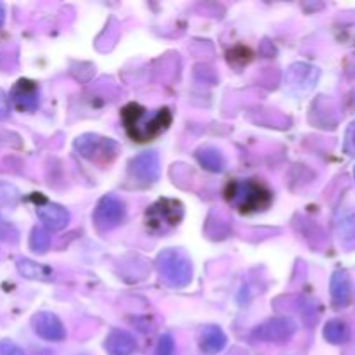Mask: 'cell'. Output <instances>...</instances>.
<instances>
[{
	"instance_id": "1",
	"label": "cell",
	"mask_w": 355,
	"mask_h": 355,
	"mask_svg": "<svg viewBox=\"0 0 355 355\" xmlns=\"http://www.w3.org/2000/svg\"><path fill=\"white\" fill-rule=\"evenodd\" d=\"M121 121L128 137L135 142H149L159 137L172 123V111L159 107L153 114L141 104L130 103L121 110Z\"/></svg>"
},
{
	"instance_id": "2",
	"label": "cell",
	"mask_w": 355,
	"mask_h": 355,
	"mask_svg": "<svg viewBox=\"0 0 355 355\" xmlns=\"http://www.w3.org/2000/svg\"><path fill=\"white\" fill-rule=\"evenodd\" d=\"M225 200L239 214L252 215L267 210L270 207V203H272V193L260 180H232L225 187Z\"/></svg>"
},
{
	"instance_id": "3",
	"label": "cell",
	"mask_w": 355,
	"mask_h": 355,
	"mask_svg": "<svg viewBox=\"0 0 355 355\" xmlns=\"http://www.w3.org/2000/svg\"><path fill=\"white\" fill-rule=\"evenodd\" d=\"M156 269L159 279L170 288H186L193 281V263L180 250H163L156 259Z\"/></svg>"
},
{
	"instance_id": "4",
	"label": "cell",
	"mask_w": 355,
	"mask_h": 355,
	"mask_svg": "<svg viewBox=\"0 0 355 355\" xmlns=\"http://www.w3.org/2000/svg\"><path fill=\"white\" fill-rule=\"evenodd\" d=\"M184 205L172 198H162L146 211V227L155 234H165L182 222Z\"/></svg>"
},
{
	"instance_id": "5",
	"label": "cell",
	"mask_w": 355,
	"mask_h": 355,
	"mask_svg": "<svg viewBox=\"0 0 355 355\" xmlns=\"http://www.w3.org/2000/svg\"><path fill=\"white\" fill-rule=\"evenodd\" d=\"M75 149L96 165H110L120 153V146L110 137L96 134H83L75 141Z\"/></svg>"
},
{
	"instance_id": "6",
	"label": "cell",
	"mask_w": 355,
	"mask_h": 355,
	"mask_svg": "<svg viewBox=\"0 0 355 355\" xmlns=\"http://www.w3.org/2000/svg\"><path fill=\"white\" fill-rule=\"evenodd\" d=\"M127 208L125 203L114 194H106L99 200L96 210H94V224L97 231L110 232L125 220Z\"/></svg>"
},
{
	"instance_id": "7",
	"label": "cell",
	"mask_w": 355,
	"mask_h": 355,
	"mask_svg": "<svg viewBox=\"0 0 355 355\" xmlns=\"http://www.w3.org/2000/svg\"><path fill=\"white\" fill-rule=\"evenodd\" d=\"M159 155L156 151L141 153L128 163V177L139 186H153L159 179Z\"/></svg>"
},
{
	"instance_id": "8",
	"label": "cell",
	"mask_w": 355,
	"mask_h": 355,
	"mask_svg": "<svg viewBox=\"0 0 355 355\" xmlns=\"http://www.w3.org/2000/svg\"><path fill=\"white\" fill-rule=\"evenodd\" d=\"M297 331V326L288 318H272L253 329V336L260 342H286Z\"/></svg>"
},
{
	"instance_id": "9",
	"label": "cell",
	"mask_w": 355,
	"mask_h": 355,
	"mask_svg": "<svg viewBox=\"0 0 355 355\" xmlns=\"http://www.w3.org/2000/svg\"><path fill=\"white\" fill-rule=\"evenodd\" d=\"M10 101H12L14 107H16L17 111L31 113V111L37 110L38 104H40V90H38V85L33 80H17L16 85L10 90Z\"/></svg>"
},
{
	"instance_id": "10",
	"label": "cell",
	"mask_w": 355,
	"mask_h": 355,
	"mask_svg": "<svg viewBox=\"0 0 355 355\" xmlns=\"http://www.w3.org/2000/svg\"><path fill=\"white\" fill-rule=\"evenodd\" d=\"M31 324H33L35 333L42 340H47V342H62L66 338V329L62 326L61 319L55 314H52V312H38V314H35Z\"/></svg>"
},
{
	"instance_id": "11",
	"label": "cell",
	"mask_w": 355,
	"mask_h": 355,
	"mask_svg": "<svg viewBox=\"0 0 355 355\" xmlns=\"http://www.w3.org/2000/svg\"><path fill=\"white\" fill-rule=\"evenodd\" d=\"M37 215L44 227L51 231H61L69 224V211L58 203H51L47 200H42L37 203Z\"/></svg>"
},
{
	"instance_id": "12",
	"label": "cell",
	"mask_w": 355,
	"mask_h": 355,
	"mask_svg": "<svg viewBox=\"0 0 355 355\" xmlns=\"http://www.w3.org/2000/svg\"><path fill=\"white\" fill-rule=\"evenodd\" d=\"M104 349L110 355H132L137 350V342L130 333L113 329L104 340Z\"/></svg>"
},
{
	"instance_id": "13",
	"label": "cell",
	"mask_w": 355,
	"mask_h": 355,
	"mask_svg": "<svg viewBox=\"0 0 355 355\" xmlns=\"http://www.w3.org/2000/svg\"><path fill=\"white\" fill-rule=\"evenodd\" d=\"M227 345V336L218 326H205L200 333V347L205 354L215 355Z\"/></svg>"
},
{
	"instance_id": "14",
	"label": "cell",
	"mask_w": 355,
	"mask_h": 355,
	"mask_svg": "<svg viewBox=\"0 0 355 355\" xmlns=\"http://www.w3.org/2000/svg\"><path fill=\"white\" fill-rule=\"evenodd\" d=\"M196 158L203 168L210 172H222L225 168V159L222 153L215 148H203L196 153Z\"/></svg>"
},
{
	"instance_id": "15",
	"label": "cell",
	"mask_w": 355,
	"mask_h": 355,
	"mask_svg": "<svg viewBox=\"0 0 355 355\" xmlns=\"http://www.w3.org/2000/svg\"><path fill=\"white\" fill-rule=\"evenodd\" d=\"M17 270H19L21 276H24L26 279H38L45 281L51 277V270L47 267L40 266V263H35L28 259H19L17 260Z\"/></svg>"
},
{
	"instance_id": "16",
	"label": "cell",
	"mask_w": 355,
	"mask_h": 355,
	"mask_svg": "<svg viewBox=\"0 0 355 355\" xmlns=\"http://www.w3.org/2000/svg\"><path fill=\"white\" fill-rule=\"evenodd\" d=\"M331 291H333V298H335L336 302H340V304H343V302L349 298V279H347V276L343 272H336L335 276H333L331 279Z\"/></svg>"
},
{
	"instance_id": "17",
	"label": "cell",
	"mask_w": 355,
	"mask_h": 355,
	"mask_svg": "<svg viewBox=\"0 0 355 355\" xmlns=\"http://www.w3.org/2000/svg\"><path fill=\"white\" fill-rule=\"evenodd\" d=\"M49 246H51V236H49V232L42 227H35L30 236V248L35 253H45L49 250Z\"/></svg>"
},
{
	"instance_id": "18",
	"label": "cell",
	"mask_w": 355,
	"mask_h": 355,
	"mask_svg": "<svg viewBox=\"0 0 355 355\" xmlns=\"http://www.w3.org/2000/svg\"><path fill=\"white\" fill-rule=\"evenodd\" d=\"M324 336L328 342L331 343H342L345 342L347 336H349V331H347V326L340 321H331L326 324L324 328Z\"/></svg>"
},
{
	"instance_id": "19",
	"label": "cell",
	"mask_w": 355,
	"mask_h": 355,
	"mask_svg": "<svg viewBox=\"0 0 355 355\" xmlns=\"http://www.w3.org/2000/svg\"><path fill=\"white\" fill-rule=\"evenodd\" d=\"M173 352H175V342H173L172 336L162 335L158 347L155 350V355H173Z\"/></svg>"
},
{
	"instance_id": "20",
	"label": "cell",
	"mask_w": 355,
	"mask_h": 355,
	"mask_svg": "<svg viewBox=\"0 0 355 355\" xmlns=\"http://www.w3.org/2000/svg\"><path fill=\"white\" fill-rule=\"evenodd\" d=\"M0 355H24L21 347H17L12 342H0Z\"/></svg>"
},
{
	"instance_id": "21",
	"label": "cell",
	"mask_w": 355,
	"mask_h": 355,
	"mask_svg": "<svg viewBox=\"0 0 355 355\" xmlns=\"http://www.w3.org/2000/svg\"><path fill=\"white\" fill-rule=\"evenodd\" d=\"M10 113V99L2 89H0V120H6Z\"/></svg>"
},
{
	"instance_id": "22",
	"label": "cell",
	"mask_w": 355,
	"mask_h": 355,
	"mask_svg": "<svg viewBox=\"0 0 355 355\" xmlns=\"http://www.w3.org/2000/svg\"><path fill=\"white\" fill-rule=\"evenodd\" d=\"M3 21H6V9H3V6L0 3V30H2L3 26Z\"/></svg>"
}]
</instances>
